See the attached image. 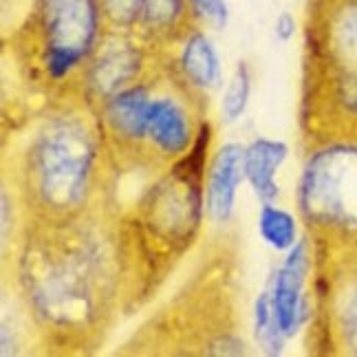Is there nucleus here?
<instances>
[{
	"instance_id": "1",
	"label": "nucleus",
	"mask_w": 357,
	"mask_h": 357,
	"mask_svg": "<svg viewBox=\"0 0 357 357\" xmlns=\"http://www.w3.org/2000/svg\"><path fill=\"white\" fill-rule=\"evenodd\" d=\"M98 161L93 132L77 115H56L26 150L24 190L51 221H64L86 203Z\"/></svg>"
},
{
	"instance_id": "2",
	"label": "nucleus",
	"mask_w": 357,
	"mask_h": 357,
	"mask_svg": "<svg viewBox=\"0 0 357 357\" xmlns=\"http://www.w3.org/2000/svg\"><path fill=\"white\" fill-rule=\"evenodd\" d=\"M298 210L324 243L357 250V135L328 139L307 157Z\"/></svg>"
},
{
	"instance_id": "3",
	"label": "nucleus",
	"mask_w": 357,
	"mask_h": 357,
	"mask_svg": "<svg viewBox=\"0 0 357 357\" xmlns=\"http://www.w3.org/2000/svg\"><path fill=\"white\" fill-rule=\"evenodd\" d=\"M100 252L91 241L56 252L26 256V291L36 313L56 326H73L95 313Z\"/></svg>"
},
{
	"instance_id": "4",
	"label": "nucleus",
	"mask_w": 357,
	"mask_h": 357,
	"mask_svg": "<svg viewBox=\"0 0 357 357\" xmlns=\"http://www.w3.org/2000/svg\"><path fill=\"white\" fill-rule=\"evenodd\" d=\"M33 22L43 71L60 82L86 64L102 43V0H36Z\"/></svg>"
},
{
	"instance_id": "5",
	"label": "nucleus",
	"mask_w": 357,
	"mask_h": 357,
	"mask_svg": "<svg viewBox=\"0 0 357 357\" xmlns=\"http://www.w3.org/2000/svg\"><path fill=\"white\" fill-rule=\"evenodd\" d=\"M313 49L333 79H357V0H326L313 20Z\"/></svg>"
},
{
	"instance_id": "6",
	"label": "nucleus",
	"mask_w": 357,
	"mask_h": 357,
	"mask_svg": "<svg viewBox=\"0 0 357 357\" xmlns=\"http://www.w3.org/2000/svg\"><path fill=\"white\" fill-rule=\"evenodd\" d=\"M313 265L311 245L307 238H300L289 252H287L282 265L273 271L269 280L271 309L278 328L284 337H294L305 320L309 318V298L305 296V284Z\"/></svg>"
},
{
	"instance_id": "7",
	"label": "nucleus",
	"mask_w": 357,
	"mask_h": 357,
	"mask_svg": "<svg viewBox=\"0 0 357 357\" xmlns=\"http://www.w3.org/2000/svg\"><path fill=\"white\" fill-rule=\"evenodd\" d=\"M104 22L119 33L166 38L190 16L188 0H102Z\"/></svg>"
},
{
	"instance_id": "8",
	"label": "nucleus",
	"mask_w": 357,
	"mask_h": 357,
	"mask_svg": "<svg viewBox=\"0 0 357 357\" xmlns=\"http://www.w3.org/2000/svg\"><path fill=\"white\" fill-rule=\"evenodd\" d=\"M142 51L126 38L104 40L98 45L89 60L86 89L93 100L104 104L115 93L137 84V75L142 68Z\"/></svg>"
},
{
	"instance_id": "9",
	"label": "nucleus",
	"mask_w": 357,
	"mask_h": 357,
	"mask_svg": "<svg viewBox=\"0 0 357 357\" xmlns=\"http://www.w3.org/2000/svg\"><path fill=\"white\" fill-rule=\"evenodd\" d=\"M146 144L166 159H181L195 144L185 106L172 95H153L148 111Z\"/></svg>"
},
{
	"instance_id": "10",
	"label": "nucleus",
	"mask_w": 357,
	"mask_h": 357,
	"mask_svg": "<svg viewBox=\"0 0 357 357\" xmlns=\"http://www.w3.org/2000/svg\"><path fill=\"white\" fill-rule=\"evenodd\" d=\"M245 178V148L241 144H225L216 150L210 163L205 208L214 223L225 225L234 214L238 185Z\"/></svg>"
},
{
	"instance_id": "11",
	"label": "nucleus",
	"mask_w": 357,
	"mask_h": 357,
	"mask_svg": "<svg viewBox=\"0 0 357 357\" xmlns=\"http://www.w3.org/2000/svg\"><path fill=\"white\" fill-rule=\"evenodd\" d=\"M150 102H153L150 84H132L115 93L111 100L102 104V119L106 132L113 135L119 146L144 144Z\"/></svg>"
},
{
	"instance_id": "12",
	"label": "nucleus",
	"mask_w": 357,
	"mask_h": 357,
	"mask_svg": "<svg viewBox=\"0 0 357 357\" xmlns=\"http://www.w3.org/2000/svg\"><path fill=\"white\" fill-rule=\"evenodd\" d=\"M289 157V146L278 139L258 137L245 148V178L263 203L278 199L276 174Z\"/></svg>"
},
{
	"instance_id": "13",
	"label": "nucleus",
	"mask_w": 357,
	"mask_h": 357,
	"mask_svg": "<svg viewBox=\"0 0 357 357\" xmlns=\"http://www.w3.org/2000/svg\"><path fill=\"white\" fill-rule=\"evenodd\" d=\"M178 68L183 79L197 91H214L221 84V60L216 47L203 31H190L183 40Z\"/></svg>"
},
{
	"instance_id": "14",
	"label": "nucleus",
	"mask_w": 357,
	"mask_h": 357,
	"mask_svg": "<svg viewBox=\"0 0 357 357\" xmlns=\"http://www.w3.org/2000/svg\"><path fill=\"white\" fill-rule=\"evenodd\" d=\"M331 294V333L342 351L357 355V273L342 278Z\"/></svg>"
},
{
	"instance_id": "15",
	"label": "nucleus",
	"mask_w": 357,
	"mask_h": 357,
	"mask_svg": "<svg viewBox=\"0 0 357 357\" xmlns=\"http://www.w3.org/2000/svg\"><path fill=\"white\" fill-rule=\"evenodd\" d=\"M258 231L263 241L276 252H289L298 243V223L294 214L273 203H263V208H260Z\"/></svg>"
},
{
	"instance_id": "16",
	"label": "nucleus",
	"mask_w": 357,
	"mask_h": 357,
	"mask_svg": "<svg viewBox=\"0 0 357 357\" xmlns=\"http://www.w3.org/2000/svg\"><path fill=\"white\" fill-rule=\"evenodd\" d=\"M254 333L260 349L267 355L276 357L282 355L287 337L278 328L276 318H273V309H271V296H269V287H265L260 296L256 298V307H254Z\"/></svg>"
},
{
	"instance_id": "17",
	"label": "nucleus",
	"mask_w": 357,
	"mask_h": 357,
	"mask_svg": "<svg viewBox=\"0 0 357 357\" xmlns=\"http://www.w3.org/2000/svg\"><path fill=\"white\" fill-rule=\"evenodd\" d=\"M250 95H252V71L247 62H238L221 102V113L227 123L236 121L245 113L247 104H250Z\"/></svg>"
},
{
	"instance_id": "18",
	"label": "nucleus",
	"mask_w": 357,
	"mask_h": 357,
	"mask_svg": "<svg viewBox=\"0 0 357 357\" xmlns=\"http://www.w3.org/2000/svg\"><path fill=\"white\" fill-rule=\"evenodd\" d=\"M190 16L210 29L223 31L229 24V5L227 0H188Z\"/></svg>"
},
{
	"instance_id": "19",
	"label": "nucleus",
	"mask_w": 357,
	"mask_h": 357,
	"mask_svg": "<svg viewBox=\"0 0 357 357\" xmlns=\"http://www.w3.org/2000/svg\"><path fill=\"white\" fill-rule=\"evenodd\" d=\"M296 29H298V24H296L294 13L280 11L276 22H273V33H276V38L280 40V43H289V40L296 36Z\"/></svg>"
}]
</instances>
